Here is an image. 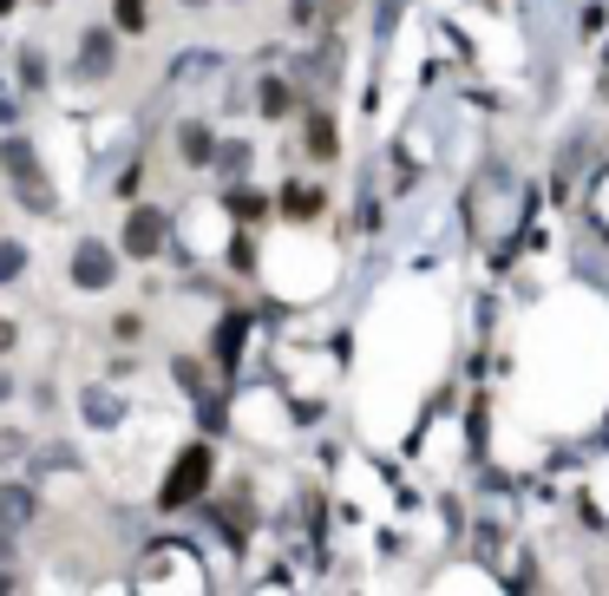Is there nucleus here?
Returning a JSON list of instances; mask_svg holds the SVG:
<instances>
[{
	"instance_id": "nucleus-1",
	"label": "nucleus",
	"mask_w": 609,
	"mask_h": 596,
	"mask_svg": "<svg viewBox=\"0 0 609 596\" xmlns=\"http://www.w3.org/2000/svg\"><path fill=\"white\" fill-rule=\"evenodd\" d=\"M210 486V446H190V453H177V466H171V479H164V505H190L197 492Z\"/></svg>"
},
{
	"instance_id": "nucleus-2",
	"label": "nucleus",
	"mask_w": 609,
	"mask_h": 596,
	"mask_svg": "<svg viewBox=\"0 0 609 596\" xmlns=\"http://www.w3.org/2000/svg\"><path fill=\"white\" fill-rule=\"evenodd\" d=\"M0 164H7V177L20 184V197H26L33 210H46V184H39V157H33V144H26V138H7V144H0Z\"/></svg>"
},
{
	"instance_id": "nucleus-3",
	"label": "nucleus",
	"mask_w": 609,
	"mask_h": 596,
	"mask_svg": "<svg viewBox=\"0 0 609 596\" xmlns=\"http://www.w3.org/2000/svg\"><path fill=\"white\" fill-rule=\"evenodd\" d=\"M164 210H131V223H125V249L131 256H157L164 249Z\"/></svg>"
},
{
	"instance_id": "nucleus-4",
	"label": "nucleus",
	"mask_w": 609,
	"mask_h": 596,
	"mask_svg": "<svg viewBox=\"0 0 609 596\" xmlns=\"http://www.w3.org/2000/svg\"><path fill=\"white\" fill-rule=\"evenodd\" d=\"M72 282H79V289H105V282H112V249H105V243H79Z\"/></svg>"
},
{
	"instance_id": "nucleus-5",
	"label": "nucleus",
	"mask_w": 609,
	"mask_h": 596,
	"mask_svg": "<svg viewBox=\"0 0 609 596\" xmlns=\"http://www.w3.org/2000/svg\"><path fill=\"white\" fill-rule=\"evenodd\" d=\"M33 518V492L26 486H0V531H20Z\"/></svg>"
},
{
	"instance_id": "nucleus-6",
	"label": "nucleus",
	"mask_w": 609,
	"mask_h": 596,
	"mask_svg": "<svg viewBox=\"0 0 609 596\" xmlns=\"http://www.w3.org/2000/svg\"><path fill=\"white\" fill-rule=\"evenodd\" d=\"M79 66H85V72H112V39H105V33H85Z\"/></svg>"
},
{
	"instance_id": "nucleus-7",
	"label": "nucleus",
	"mask_w": 609,
	"mask_h": 596,
	"mask_svg": "<svg viewBox=\"0 0 609 596\" xmlns=\"http://www.w3.org/2000/svg\"><path fill=\"white\" fill-rule=\"evenodd\" d=\"M335 13H341V0H295V20L302 26H328Z\"/></svg>"
},
{
	"instance_id": "nucleus-8",
	"label": "nucleus",
	"mask_w": 609,
	"mask_h": 596,
	"mask_svg": "<svg viewBox=\"0 0 609 596\" xmlns=\"http://www.w3.org/2000/svg\"><path fill=\"white\" fill-rule=\"evenodd\" d=\"M289 217H321V190L295 184V190H289Z\"/></svg>"
},
{
	"instance_id": "nucleus-9",
	"label": "nucleus",
	"mask_w": 609,
	"mask_h": 596,
	"mask_svg": "<svg viewBox=\"0 0 609 596\" xmlns=\"http://www.w3.org/2000/svg\"><path fill=\"white\" fill-rule=\"evenodd\" d=\"M308 151H315V157H335V125H328V118L308 125Z\"/></svg>"
},
{
	"instance_id": "nucleus-10",
	"label": "nucleus",
	"mask_w": 609,
	"mask_h": 596,
	"mask_svg": "<svg viewBox=\"0 0 609 596\" xmlns=\"http://www.w3.org/2000/svg\"><path fill=\"white\" fill-rule=\"evenodd\" d=\"M236 348H243V315H230L223 335H216V354H223V361H236Z\"/></svg>"
},
{
	"instance_id": "nucleus-11",
	"label": "nucleus",
	"mask_w": 609,
	"mask_h": 596,
	"mask_svg": "<svg viewBox=\"0 0 609 596\" xmlns=\"http://www.w3.org/2000/svg\"><path fill=\"white\" fill-rule=\"evenodd\" d=\"M184 157H190V164H203V157H210V131H203V125H190V131H184Z\"/></svg>"
},
{
	"instance_id": "nucleus-12",
	"label": "nucleus",
	"mask_w": 609,
	"mask_h": 596,
	"mask_svg": "<svg viewBox=\"0 0 609 596\" xmlns=\"http://www.w3.org/2000/svg\"><path fill=\"white\" fill-rule=\"evenodd\" d=\"M20 269H26V249L20 243H0V282H13Z\"/></svg>"
},
{
	"instance_id": "nucleus-13",
	"label": "nucleus",
	"mask_w": 609,
	"mask_h": 596,
	"mask_svg": "<svg viewBox=\"0 0 609 596\" xmlns=\"http://www.w3.org/2000/svg\"><path fill=\"white\" fill-rule=\"evenodd\" d=\"M144 7H151V0H118V26L138 33V26H144Z\"/></svg>"
},
{
	"instance_id": "nucleus-14",
	"label": "nucleus",
	"mask_w": 609,
	"mask_h": 596,
	"mask_svg": "<svg viewBox=\"0 0 609 596\" xmlns=\"http://www.w3.org/2000/svg\"><path fill=\"white\" fill-rule=\"evenodd\" d=\"M289 105V85H276V79H262V112H282Z\"/></svg>"
},
{
	"instance_id": "nucleus-15",
	"label": "nucleus",
	"mask_w": 609,
	"mask_h": 596,
	"mask_svg": "<svg viewBox=\"0 0 609 596\" xmlns=\"http://www.w3.org/2000/svg\"><path fill=\"white\" fill-rule=\"evenodd\" d=\"M0 584H7V531H0Z\"/></svg>"
},
{
	"instance_id": "nucleus-16",
	"label": "nucleus",
	"mask_w": 609,
	"mask_h": 596,
	"mask_svg": "<svg viewBox=\"0 0 609 596\" xmlns=\"http://www.w3.org/2000/svg\"><path fill=\"white\" fill-rule=\"evenodd\" d=\"M7 341H13V328H7V322H0V348H7Z\"/></svg>"
},
{
	"instance_id": "nucleus-17",
	"label": "nucleus",
	"mask_w": 609,
	"mask_h": 596,
	"mask_svg": "<svg viewBox=\"0 0 609 596\" xmlns=\"http://www.w3.org/2000/svg\"><path fill=\"white\" fill-rule=\"evenodd\" d=\"M7 7H13V0H0V13H7Z\"/></svg>"
},
{
	"instance_id": "nucleus-18",
	"label": "nucleus",
	"mask_w": 609,
	"mask_h": 596,
	"mask_svg": "<svg viewBox=\"0 0 609 596\" xmlns=\"http://www.w3.org/2000/svg\"><path fill=\"white\" fill-rule=\"evenodd\" d=\"M0 394H7V381H0Z\"/></svg>"
}]
</instances>
